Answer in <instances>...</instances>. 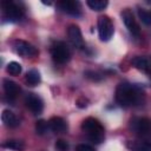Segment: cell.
<instances>
[{
	"label": "cell",
	"instance_id": "6da1fadb",
	"mask_svg": "<svg viewBox=\"0 0 151 151\" xmlns=\"http://www.w3.org/2000/svg\"><path fill=\"white\" fill-rule=\"evenodd\" d=\"M142 94L136 86L129 83H120L116 88V101L119 106L130 107L140 101Z\"/></svg>",
	"mask_w": 151,
	"mask_h": 151
},
{
	"label": "cell",
	"instance_id": "7a4b0ae2",
	"mask_svg": "<svg viewBox=\"0 0 151 151\" xmlns=\"http://www.w3.org/2000/svg\"><path fill=\"white\" fill-rule=\"evenodd\" d=\"M81 130L86 133L88 139L96 144H100L105 138V130L100 122L96 118L88 117L83 120Z\"/></svg>",
	"mask_w": 151,
	"mask_h": 151
},
{
	"label": "cell",
	"instance_id": "3957f363",
	"mask_svg": "<svg viewBox=\"0 0 151 151\" xmlns=\"http://www.w3.org/2000/svg\"><path fill=\"white\" fill-rule=\"evenodd\" d=\"M51 57L54 63L65 64L71 58V51L65 42L57 41L51 46Z\"/></svg>",
	"mask_w": 151,
	"mask_h": 151
},
{
	"label": "cell",
	"instance_id": "277c9868",
	"mask_svg": "<svg viewBox=\"0 0 151 151\" xmlns=\"http://www.w3.org/2000/svg\"><path fill=\"white\" fill-rule=\"evenodd\" d=\"M1 7H2V15L8 21H13V22L19 21L24 15V11L19 7V5H17L13 1L4 0L1 2Z\"/></svg>",
	"mask_w": 151,
	"mask_h": 151
},
{
	"label": "cell",
	"instance_id": "5b68a950",
	"mask_svg": "<svg viewBox=\"0 0 151 151\" xmlns=\"http://www.w3.org/2000/svg\"><path fill=\"white\" fill-rule=\"evenodd\" d=\"M130 129L138 136L142 137L151 136V119L145 117L133 118L130 122Z\"/></svg>",
	"mask_w": 151,
	"mask_h": 151
},
{
	"label": "cell",
	"instance_id": "8992f818",
	"mask_svg": "<svg viewBox=\"0 0 151 151\" xmlns=\"http://www.w3.org/2000/svg\"><path fill=\"white\" fill-rule=\"evenodd\" d=\"M98 34L101 41H109L113 35V24L107 15H101L98 18Z\"/></svg>",
	"mask_w": 151,
	"mask_h": 151
},
{
	"label": "cell",
	"instance_id": "52a82bcc",
	"mask_svg": "<svg viewBox=\"0 0 151 151\" xmlns=\"http://www.w3.org/2000/svg\"><path fill=\"white\" fill-rule=\"evenodd\" d=\"M122 19H123V22L124 25L126 26V28L129 29V32L132 34V35H136V37H139L140 35V28H139V25L138 22L136 21L132 12L130 9H124L122 12Z\"/></svg>",
	"mask_w": 151,
	"mask_h": 151
},
{
	"label": "cell",
	"instance_id": "ba28073f",
	"mask_svg": "<svg viewBox=\"0 0 151 151\" xmlns=\"http://www.w3.org/2000/svg\"><path fill=\"white\" fill-rule=\"evenodd\" d=\"M14 51L21 57H34L38 54V50L25 40H15L13 42Z\"/></svg>",
	"mask_w": 151,
	"mask_h": 151
},
{
	"label": "cell",
	"instance_id": "9c48e42d",
	"mask_svg": "<svg viewBox=\"0 0 151 151\" xmlns=\"http://www.w3.org/2000/svg\"><path fill=\"white\" fill-rule=\"evenodd\" d=\"M59 8L72 17H80L81 14V7H80V2L76 1V0H63L58 4Z\"/></svg>",
	"mask_w": 151,
	"mask_h": 151
},
{
	"label": "cell",
	"instance_id": "30bf717a",
	"mask_svg": "<svg viewBox=\"0 0 151 151\" xmlns=\"http://www.w3.org/2000/svg\"><path fill=\"white\" fill-rule=\"evenodd\" d=\"M25 104L27 109L33 113V114H40L44 110V103L40 97H38L34 93H28L25 98Z\"/></svg>",
	"mask_w": 151,
	"mask_h": 151
},
{
	"label": "cell",
	"instance_id": "8fae6325",
	"mask_svg": "<svg viewBox=\"0 0 151 151\" xmlns=\"http://www.w3.org/2000/svg\"><path fill=\"white\" fill-rule=\"evenodd\" d=\"M67 34H68V38H70L71 42H72L76 47L83 48V47L85 46L81 31H80V28H79L77 25H70L68 28H67Z\"/></svg>",
	"mask_w": 151,
	"mask_h": 151
},
{
	"label": "cell",
	"instance_id": "7c38bea8",
	"mask_svg": "<svg viewBox=\"0 0 151 151\" xmlns=\"http://www.w3.org/2000/svg\"><path fill=\"white\" fill-rule=\"evenodd\" d=\"M4 91H5V94L9 98V99H14L18 97V94L20 93V87L19 85L13 81V80H9V79H4Z\"/></svg>",
	"mask_w": 151,
	"mask_h": 151
},
{
	"label": "cell",
	"instance_id": "4fadbf2b",
	"mask_svg": "<svg viewBox=\"0 0 151 151\" xmlns=\"http://www.w3.org/2000/svg\"><path fill=\"white\" fill-rule=\"evenodd\" d=\"M48 125L50 129L55 133H63L67 130V124L61 117H52L48 120Z\"/></svg>",
	"mask_w": 151,
	"mask_h": 151
},
{
	"label": "cell",
	"instance_id": "5bb4252c",
	"mask_svg": "<svg viewBox=\"0 0 151 151\" xmlns=\"http://www.w3.org/2000/svg\"><path fill=\"white\" fill-rule=\"evenodd\" d=\"M1 120L7 127H17L19 125L18 117L11 110H4L1 113Z\"/></svg>",
	"mask_w": 151,
	"mask_h": 151
},
{
	"label": "cell",
	"instance_id": "9a60e30c",
	"mask_svg": "<svg viewBox=\"0 0 151 151\" xmlns=\"http://www.w3.org/2000/svg\"><path fill=\"white\" fill-rule=\"evenodd\" d=\"M132 65L139 70V71H143V72H146L150 67L149 65V60L145 58V57H142V55H136L132 58Z\"/></svg>",
	"mask_w": 151,
	"mask_h": 151
},
{
	"label": "cell",
	"instance_id": "2e32d148",
	"mask_svg": "<svg viewBox=\"0 0 151 151\" xmlns=\"http://www.w3.org/2000/svg\"><path fill=\"white\" fill-rule=\"evenodd\" d=\"M25 80H26V83H27L29 86H35V85H38V84L40 83V80H41L39 71H37V70H34V68H33V70H29V71L26 73Z\"/></svg>",
	"mask_w": 151,
	"mask_h": 151
},
{
	"label": "cell",
	"instance_id": "e0dca14e",
	"mask_svg": "<svg viewBox=\"0 0 151 151\" xmlns=\"http://www.w3.org/2000/svg\"><path fill=\"white\" fill-rule=\"evenodd\" d=\"M2 146L14 151H22L25 149V143L19 139H8L2 144Z\"/></svg>",
	"mask_w": 151,
	"mask_h": 151
},
{
	"label": "cell",
	"instance_id": "ac0fdd59",
	"mask_svg": "<svg viewBox=\"0 0 151 151\" xmlns=\"http://www.w3.org/2000/svg\"><path fill=\"white\" fill-rule=\"evenodd\" d=\"M129 146L131 151H151V142H132Z\"/></svg>",
	"mask_w": 151,
	"mask_h": 151
},
{
	"label": "cell",
	"instance_id": "d6986e66",
	"mask_svg": "<svg viewBox=\"0 0 151 151\" xmlns=\"http://www.w3.org/2000/svg\"><path fill=\"white\" fill-rule=\"evenodd\" d=\"M87 6L93 11H103L107 6L106 0H87Z\"/></svg>",
	"mask_w": 151,
	"mask_h": 151
},
{
	"label": "cell",
	"instance_id": "ffe728a7",
	"mask_svg": "<svg viewBox=\"0 0 151 151\" xmlns=\"http://www.w3.org/2000/svg\"><path fill=\"white\" fill-rule=\"evenodd\" d=\"M6 70L11 76H19L21 73V65L17 61H11L8 63Z\"/></svg>",
	"mask_w": 151,
	"mask_h": 151
},
{
	"label": "cell",
	"instance_id": "44dd1931",
	"mask_svg": "<svg viewBox=\"0 0 151 151\" xmlns=\"http://www.w3.org/2000/svg\"><path fill=\"white\" fill-rule=\"evenodd\" d=\"M50 125H48V122L44 120V119H40L35 123V131L38 134H45L48 130Z\"/></svg>",
	"mask_w": 151,
	"mask_h": 151
},
{
	"label": "cell",
	"instance_id": "7402d4cb",
	"mask_svg": "<svg viewBox=\"0 0 151 151\" xmlns=\"http://www.w3.org/2000/svg\"><path fill=\"white\" fill-rule=\"evenodd\" d=\"M138 15H139L140 20L144 24H146V25H150L151 24V13L150 12H147V11H145L143 8H139L138 9Z\"/></svg>",
	"mask_w": 151,
	"mask_h": 151
},
{
	"label": "cell",
	"instance_id": "603a6c76",
	"mask_svg": "<svg viewBox=\"0 0 151 151\" xmlns=\"http://www.w3.org/2000/svg\"><path fill=\"white\" fill-rule=\"evenodd\" d=\"M85 77L91 79V80H94V81H98V80L101 79V76L98 72H94V71H86L85 72Z\"/></svg>",
	"mask_w": 151,
	"mask_h": 151
},
{
	"label": "cell",
	"instance_id": "cb8c5ba5",
	"mask_svg": "<svg viewBox=\"0 0 151 151\" xmlns=\"http://www.w3.org/2000/svg\"><path fill=\"white\" fill-rule=\"evenodd\" d=\"M55 147H57L59 151H67L68 144H67V142L64 140V139H58L57 143H55Z\"/></svg>",
	"mask_w": 151,
	"mask_h": 151
},
{
	"label": "cell",
	"instance_id": "d4e9b609",
	"mask_svg": "<svg viewBox=\"0 0 151 151\" xmlns=\"http://www.w3.org/2000/svg\"><path fill=\"white\" fill-rule=\"evenodd\" d=\"M76 151H96V150L88 144H79V145H77Z\"/></svg>",
	"mask_w": 151,
	"mask_h": 151
},
{
	"label": "cell",
	"instance_id": "484cf974",
	"mask_svg": "<svg viewBox=\"0 0 151 151\" xmlns=\"http://www.w3.org/2000/svg\"><path fill=\"white\" fill-rule=\"evenodd\" d=\"M76 104H77V106H78V107H80V109H84V107H86V106H87V104H88V100H87L85 97H80V98H78V99H77Z\"/></svg>",
	"mask_w": 151,
	"mask_h": 151
}]
</instances>
